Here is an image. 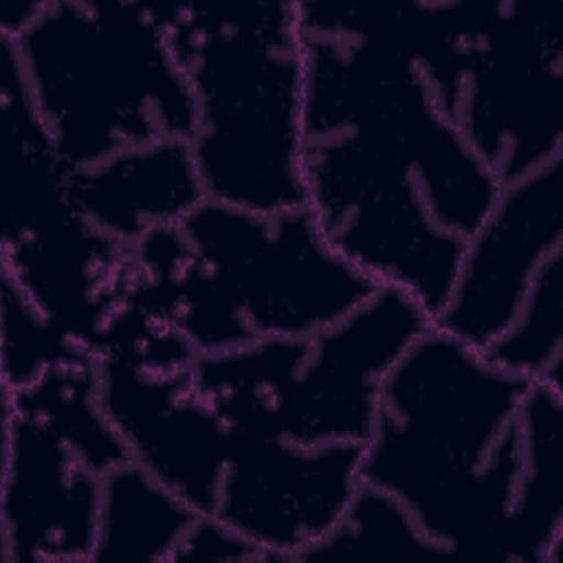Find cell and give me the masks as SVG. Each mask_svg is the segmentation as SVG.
Returning <instances> with one entry per match:
<instances>
[{
    "label": "cell",
    "mask_w": 563,
    "mask_h": 563,
    "mask_svg": "<svg viewBox=\"0 0 563 563\" xmlns=\"http://www.w3.org/2000/svg\"><path fill=\"white\" fill-rule=\"evenodd\" d=\"M431 323L501 369L563 385V156L499 189Z\"/></svg>",
    "instance_id": "obj_8"
},
{
    "label": "cell",
    "mask_w": 563,
    "mask_h": 563,
    "mask_svg": "<svg viewBox=\"0 0 563 563\" xmlns=\"http://www.w3.org/2000/svg\"><path fill=\"white\" fill-rule=\"evenodd\" d=\"M361 479L449 559L559 563L563 387L501 369L431 323L380 385Z\"/></svg>",
    "instance_id": "obj_2"
},
{
    "label": "cell",
    "mask_w": 563,
    "mask_h": 563,
    "mask_svg": "<svg viewBox=\"0 0 563 563\" xmlns=\"http://www.w3.org/2000/svg\"><path fill=\"white\" fill-rule=\"evenodd\" d=\"M75 352H88L2 275V389L15 391ZM92 354V352H90Z\"/></svg>",
    "instance_id": "obj_15"
},
{
    "label": "cell",
    "mask_w": 563,
    "mask_h": 563,
    "mask_svg": "<svg viewBox=\"0 0 563 563\" xmlns=\"http://www.w3.org/2000/svg\"><path fill=\"white\" fill-rule=\"evenodd\" d=\"M442 561L449 554L433 543L389 493L361 484L339 521L297 563L330 561Z\"/></svg>",
    "instance_id": "obj_14"
},
{
    "label": "cell",
    "mask_w": 563,
    "mask_h": 563,
    "mask_svg": "<svg viewBox=\"0 0 563 563\" xmlns=\"http://www.w3.org/2000/svg\"><path fill=\"white\" fill-rule=\"evenodd\" d=\"M68 189L77 211L125 249L154 229L176 224L205 200L187 143L158 145L68 174Z\"/></svg>",
    "instance_id": "obj_12"
},
{
    "label": "cell",
    "mask_w": 563,
    "mask_h": 563,
    "mask_svg": "<svg viewBox=\"0 0 563 563\" xmlns=\"http://www.w3.org/2000/svg\"><path fill=\"white\" fill-rule=\"evenodd\" d=\"M44 0H2L0 4V35L18 37L40 15Z\"/></svg>",
    "instance_id": "obj_17"
},
{
    "label": "cell",
    "mask_w": 563,
    "mask_h": 563,
    "mask_svg": "<svg viewBox=\"0 0 563 563\" xmlns=\"http://www.w3.org/2000/svg\"><path fill=\"white\" fill-rule=\"evenodd\" d=\"M161 4L194 97L189 152L205 198L262 213L303 207L297 0Z\"/></svg>",
    "instance_id": "obj_4"
},
{
    "label": "cell",
    "mask_w": 563,
    "mask_h": 563,
    "mask_svg": "<svg viewBox=\"0 0 563 563\" xmlns=\"http://www.w3.org/2000/svg\"><path fill=\"white\" fill-rule=\"evenodd\" d=\"M7 40L68 174L189 145L194 97L161 2L44 0L35 22Z\"/></svg>",
    "instance_id": "obj_5"
},
{
    "label": "cell",
    "mask_w": 563,
    "mask_h": 563,
    "mask_svg": "<svg viewBox=\"0 0 563 563\" xmlns=\"http://www.w3.org/2000/svg\"><path fill=\"white\" fill-rule=\"evenodd\" d=\"M559 0H402L400 44L499 187L563 156Z\"/></svg>",
    "instance_id": "obj_6"
},
{
    "label": "cell",
    "mask_w": 563,
    "mask_h": 563,
    "mask_svg": "<svg viewBox=\"0 0 563 563\" xmlns=\"http://www.w3.org/2000/svg\"><path fill=\"white\" fill-rule=\"evenodd\" d=\"M429 325L409 295L378 286L314 334L198 356L194 380L235 427L301 446H363L387 372Z\"/></svg>",
    "instance_id": "obj_7"
},
{
    "label": "cell",
    "mask_w": 563,
    "mask_h": 563,
    "mask_svg": "<svg viewBox=\"0 0 563 563\" xmlns=\"http://www.w3.org/2000/svg\"><path fill=\"white\" fill-rule=\"evenodd\" d=\"M101 407L128 460L198 515H211L231 424L209 405L194 367L156 372L97 356Z\"/></svg>",
    "instance_id": "obj_11"
},
{
    "label": "cell",
    "mask_w": 563,
    "mask_h": 563,
    "mask_svg": "<svg viewBox=\"0 0 563 563\" xmlns=\"http://www.w3.org/2000/svg\"><path fill=\"white\" fill-rule=\"evenodd\" d=\"M361 484L358 444L301 446L231 424L211 517L275 563H297L339 521Z\"/></svg>",
    "instance_id": "obj_9"
},
{
    "label": "cell",
    "mask_w": 563,
    "mask_h": 563,
    "mask_svg": "<svg viewBox=\"0 0 563 563\" xmlns=\"http://www.w3.org/2000/svg\"><path fill=\"white\" fill-rule=\"evenodd\" d=\"M2 561L92 563L103 471L42 416L2 400Z\"/></svg>",
    "instance_id": "obj_10"
},
{
    "label": "cell",
    "mask_w": 563,
    "mask_h": 563,
    "mask_svg": "<svg viewBox=\"0 0 563 563\" xmlns=\"http://www.w3.org/2000/svg\"><path fill=\"white\" fill-rule=\"evenodd\" d=\"M275 563L255 541L211 515H196L180 539L172 563Z\"/></svg>",
    "instance_id": "obj_16"
},
{
    "label": "cell",
    "mask_w": 563,
    "mask_h": 563,
    "mask_svg": "<svg viewBox=\"0 0 563 563\" xmlns=\"http://www.w3.org/2000/svg\"><path fill=\"white\" fill-rule=\"evenodd\" d=\"M376 288L325 242L306 207L262 213L205 198L130 246L125 295L207 356L314 334Z\"/></svg>",
    "instance_id": "obj_3"
},
{
    "label": "cell",
    "mask_w": 563,
    "mask_h": 563,
    "mask_svg": "<svg viewBox=\"0 0 563 563\" xmlns=\"http://www.w3.org/2000/svg\"><path fill=\"white\" fill-rule=\"evenodd\" d=\"M196 515L128 460L103 475L92 563H172Z\"/></svg>",
    "instance_id": "obj_13"
},
{
    "label": "cell",
    "mask_w": 563,
    "mask_h": 563,
    "mask_svg": "<svg viewBox=\"0 0 563 563\" xmlns=\"http://www.w3.org/2000/svg\"><path fill=\"white\" fill-rule=\"evenodd\" d=\"M303 207L325 242L433 321L499 183L367 2L297 0Z\"/></svg>",
    "instance_id": "obj_1"
}]
</instances>
